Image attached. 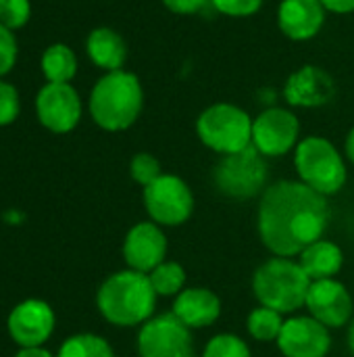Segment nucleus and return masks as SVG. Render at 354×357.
<instances>
[{"label": "nucleus", "instance_id": "obj_31", "mask_svg": "<svg viewBox=\"0 0 354 357\" xmlns=\"http://www.w3.org/2000/svg\"><path fill=\"white\" fill-rule=\"evenodd\" d=\"M165 6L177 15H194L211 4V0H163Z\"/></svg>", "mask_w": 354, "mask_h": 357}, {"label": "nucleus", "instance_id": "obj_27", "mask_svg": "<svg viewBox=\"0 0 354 357\" xmlns=\"http://www.w3.org/2000/svg\"><path fill=\"white\" fill-rule=\"evenodd\" d=\"M29 0H0V23L8 29L23 27L29 19Z\"/></svg>", "mask_w": 354, "mask_h": 357}, {"label": "nucleus", "instance_id": "obj_30", "mask_svg": "<svg viewBox=\"0 0 354 357\" xmlns=\"http://www.w3.org/2000/svg\"><path fill=\"white\" fill-rule=\"evenodd\" d=\"M17 61V40L8 27L0 23V75L8 73Z\"/></svg>", "mask_w": 354, "mask_h": 357}, {"label": "nucleus", "instance_id": "obj_3", "mask_svg": "<svg viewBox=\"0 0 354 357\" xmlns=\"http://www.w3.org/2000/svg\"><path fill=\"white\" fill-rule=\"evenodd\" d=\"M144 92L140 79L129 71H108L92 90L90 113L94 121L108 132L127 130L140 117Z\"/></svg>", "mask_w": 354, "mask_h": 357}, {"label": "nucleus", "instance_id": "obj_18", "mask_svg": "<svg viewBox=\"0 0 354 357\" xmlns=\"http://www.w3.org/2000/svg\"><path fill=\"white\" fill-rule=\"evenodd\" d=\"M171 314L188 328H207L221 316V301L209 289H184L175 297Z\"/></svg>", "mask_w": 354, "mask_h": 357}, {"label": "nucleus", "instance_id": "obj_6", "mask_svg": "<svg viewBox=\"0 0 354 357\" xmlns=\"http://www.w3.org/2000/svg\"><path fill=\"white\" fill-rule=\"evenodd\" d=\"M196 132L202 144L219 155H232L252 144L250 115L230 102H217L204 109L196 121Z\"/></svg>", "mask_w": 354, "mask_h": 357}, {"label": "nucleus", "instance_id": "obj_33", "mask_svg": "<svg viewBox=\"0 0 354 357\" xmlns=\"http://www.w3.org/2000/svg\"><path fill=\"white\" fill-rule=\"evenodd\" d=\"M15 357H52L42 347H21V351Z\"/></svg>", "mask_w": 354, "mask_h": 357}, {"label": "nucleus", "instance_id": "obj_22", "mask_svg": "<svg viewBox=\"0 0 354 357\" xmlns=\"http://www.w3.org/2000/svg\"><path fill=\"white\" fill-rule=\"evenodd\" d=\"M284 314L271 310V307H257L255 312H250L248 316V333L255 341L261 343H269V341H277L282 328H284Z\"/></svg>", "mask_w": 354, "mask_h": 357}, {"label": "nucleus", "instance_id": "obj_4", "mask_svg": "<svg viewBox=\"0 0 354 357\" xmlns=\"http://www.w3.org/2000/svg\"><path fill=\"white\" fill-rule=\"evenodd\" d=\"M311 278L303 266L290 257H273L265 261L252 278L255 297L263 307L280 314H294L307 303Z\"/></svg>", "mask_w": 354, "mask_h": 357}, {"label": "nucleus", "instance_id": "obj_24", "mask_svg": "<svg viewBox=\"0 0 354 357\" xmlns=\"http://www.w3.org/2000/svg\"><path fill=\"white\" fill-rule=\"evenodd\" d=\"M56 357H115V354L113 347L102 337L86 333V335L69 337L61 345Z\"/></svg>", "mask_w": 354, "mask_h": 357}, {"label": "nucleus", "instance_id": "obj_19", "mask_svg": "<svg viewBox=\"0 0 354 357\" xmlns=\"http://www.w3.org/2000/svg\"><path fill=\"white\" fill-rule=\"evenodd\" d=\"M298 264L303 266V270L307 272L311 282L328 280V278H336V274L342 270L344 255L336 243L321 238V241H315L313 245H309L300 253Z\"/></svg>", "mask_w": 354, "mask_h": 357}, {"label": "nucleus", "instance_id": "obj_25", "mask_svg": "<svg viewBox=\"0 0 354 357\" xmlns=\"http://www.w3.org/2000/svg\"><path fill=\"white\" fill-rule=\"evenodd\" d=\"M202 357H252L250 356V349L248 345L236 337V335H217L213 337L207 347H204V354Z\"/></svg>", "mask_w": 354, "mask_h": 357}, {"label": "nucleus", "instance_id": "obj_21", "mask_svg": "<svg viewBox=\"0 0 354 357\" xmlns=\"http://www.w3.org/2000/svg\"><path fill=\"white\" fill-rule=\"evenodd\" d=\"M42 71L50 84H67L77 71V59L65 44H52L42 56Z\"/></svg>", "mask_w": 354, "mask_h": 357}, {"label": "nucleus", "instance_id": "obj_13", "mask_svg": "<svg viewBox=\"0 0 354 357\" xmlns=\"http://www.w3.org/2000/svg\"><path fill=\"white\" fill-rule=\"evenodd\" d=\"M305 305L311 316L328 328H342L353 318V297L336 278L311 282Z\"/></svg>", "mask_w": 354, "mask_h": 357}, {"label": "nucleus", "instance_id": "obj_23", "mask_svg": "<svg viewBox=\"0 0 354 357\" xmlns=\"http://www.w3.org/2000/svg\"><path fill=\"white\" fill-rule=\"evenodd\" d=\"M148 278H150V284L156 295H161V297L175 295L177 297L186 284V270L177 261H163L148 274Z\"/></svg>", "mask_w": 354, "mask_h": 357}, {"label": "nucleus", "instance_id": "obj_29", "mask_svg": "<svg viewBox=\"0 0 354 357\" xmlns=\"http://www.w3.org/2000/svg\"><path fill=\"white\" fill-rule=\"evenodd\" d=\"M211 4L223 13V15H230V17H248V15H255L263 0H211Z\"/></svg>", "mask_w": 354, "mask_h": 357}, {"label": "nucleus", "instance_id": "obj_16", "mask_svg": "<svg viewBox=\"0 0 354 357\" xmlns=\"http://www.w3.org/2000/svg\"><path fill=\"white\" fill-rule=\"evenodd\" d=\"M284 94L294 107H319L336 94V84L328 71L307 65L290 75Z\"/></svg>", "mask_w": 354, "mask_h": 357}, {"label": "nucleus", "instance_id": "obj_8", "mask_svg": "<svg viewBox=\"0 0 354 357\" xmlns=\"http://www.w3.org/2000/svg\"><path fill=\"white\" fill-rule=\"evenodd\" d=\"M144 207L159 226H182L194 211L190 186L173 174H163L144 188Z\"/></svg>", "mask_w": 354, "mask_h": 357}, {"label": "nucleus", "instance_id": "obj_7", "mask_svg": "<svg viewBox=\"0 0 354 357\" xmlns=\"http://www.w3.org/2000/svg\"><path fill=\"white\" fill-rule=\"evenodd\" d=\"M213 178L225 197L244 201L267 188V163L265 157L250 144L240 153L223 155Z\"/></svg>", "mask_w": 354, "mask_h": 357}, {"label": "nucleus", "instance_id": "obj_35", "mask_svg": "<svg viewBox=\"0 0 354 357\" xmlns=\"http://www.w3.org/2000/svg\"><path fill=\"white\" fill-rule=\"evenodd\" d=\"M348 347H351V351L354 354V320L353 324H351V331H348Z\"/></svg>", "mask_w": 354, "mask_h": 357}, {"label": "nucleus", "instance_id": "obj_32", "mask_svg": "<svg viewBox=\"0 0 354 357\" xmlns=\"http://www.w3.org/2000/svg\"><path fill=\"white\" fill-rule=\"evenodd\" d=\"M321 4L328 8V10H334V13H353L354 10V0H321Z\"/></svg>", "mask_w": 354, "mask_h": 357}, {"label": "nucleus", "instance_id": "obj_26", "mask_svg": "<svg viewBox=\"0 0 354 357\" xmlns=\"http://www.w3.org/2000/svg\"><path fill=\"white\" fill-rule=\"evenodd\" d=\"M129 174H131V178H134L138 184H142L144 188H146L148 184H152L156 178L163 176L159 159L152 157V155H148V153H138V155L131 159V163H129Z\"/></svg>", "mask_w": 354, "mask_h": 357}, {"label": "nucleus", "instance_id": "obj_11", "mask_svg": "<svg viewBox=\"0 0 354 357\" xmlns=\"http://www.w3.org/2000/svg\"><path fill=\"white\" fill-rule=\"evenodd\" d=\"M38 119L54 134L71 132L81 117V100L69 84H46L35 98Z\"/></svg>", "mask_w": 354, "mask_h": 357}, {"label": "nucleus", "instance_id": "obj_34", "mask_svg": "<svg viewBox=\"0 0 354 357\" xmlns=\"http://www.w3.org/2000/svg\"><path fill=\"white\" fill-rule=\"evenodd\" d=\"M346 155L354 163V128L348 132V138H346Z\"/></svg>", "mask_w": 354, "mask_h": 357}, {"label": "nucleus", "instance_id": "obj_1", "mask_svg": "<svg viewBox=\"0 0 354 357\" xmlns=\"http://www.w3.org/2000/svg\"><path fill=\"white\" fill-rule=\"evenodd\" d=\"M330 220L323 195L305 182L282 180L263 190L259 203V234L263 245L277 257L300 255L321 241Z\"/></svg>", "mask_w": 354, "mask_h": 357}, {"label": "nucleus", "instance_id": "obj_10", "mask_svg": "<svg viewBox=\"0 0 354 357\" xmlns=\"http://www.w3.org/2000/svg\"><path fill=\"white\" fill-rule=\"evenodd\" d=\"M298 117L286 109H267L252 121V146L263 157H282L298 142Z\"/></svg>", "mask_w": 354, "mask_h": 357}, {"label": "nucleus", "instance_id": "obj_17", "mask_svg": "<svg viewBox=\"0 0 354 357\" xmlns=\"http://www.w3.org/2000/svg\"><path fill=\"white\" fill-rule=\"evenodd\" d=\"M325 21L321 0H284L277 10L280 29L290 40H309L319 33Z\"/></svg>", "mask_w": 354, "mask_h": 357}, {"label": "nucleus", "instance_id": "obj_15", "mask_svg": "<svg viewBox=\"0 0 354 357\" xmlns=\"http://www.w3.org/2000/svg\"><path fill=\"white\" fill-rule=\"evenodd\" d=\"M8 333L21 347H40L54 331V314L46 301H21L8 316Z\"/></svg>", "mask_w": 354, "mask_h": 357}, {"label": "nucleus", "instance_id": "obj_9", "mask_svg": "<svg viewBox=\"0 0 354 357\" xmlns=\"http://www.w3.org/2000/svg\"><path fill=\"white\" fill-rule=\"evenodd\" d=\"M140 357H196L192 333L173 314L150 318L138 335Z\"/></svg>", "mask_w": 354, "mask_h": 357}, {"label": "nucleus", "instance_id": "obj_20", "mask_svg": "<svg viewBox=\"0 0 354 357\" xmlns=\"http://www.w3.org/2000/svg\"><path fill=\"white\" fill-rule=\"evenodd\" d=\"M86 48H88L90 59L100 69H106V71H119L125 63V56H127V48H125L123 38L108 27L94 29L88 36Z\"/></svg>", "mask_w": 354, "mask_h": 357}, {"label": "nucleus", "instance_id": "obj_28", "mask_svg": "<svg viewBox=\"0 0 354 357\" xmlns=\"http://www.w3.org/2000/svg\"><path fill=\"white\" fill-rule=\"evenodd\" d=\"M19 115V94L17 90L0 79V126H8Z\"/></svg>", "mask_w": 354, "mask_h": 357}, {"label": "nucleus", "instance_id": "obj_5", "mask_svg": "<svg viewBox=\"0 0 354 357\" xmlns=\"http://www.w3.org/2000/svg\"><path fill=\"white\" fill-rule=\"evenodd\" d=\"M294 165L305 182L315 192L330 197L346 184V165L338 149L321 136H309L296 144Z\"/></svg>", "mask_w": 354, "mask_h": 357}, {"label": "nucleus", "instance_id": "obj_2", "mask_svg": "<svg viewBox=\"0 0 354 357\" xmlns=\"http://www.w3.org/2000/svg\"><path fill=\"white\" fill-rule=\"evenodd\" d=\"M156 293L148 274L136 270H123L108 276L96 295V305L104 320L115 326H138L152 318L156 305Z\"/></svg>", "mask_w": 354, "mask_h": 357}, {"label": "nucleus", "instance_id": "obj_12", "mask_svg": "<svg viewBox=\"0 0 354 357\" xmlns=\"http://www.w3.org/2000/svg\"><path fill=\"white\" fill-rule=\"evenodd\" d=\"M277 347L286 357H325L332 347L330 328L313 316H298L284 322Z\"/></svg>", "mask_w": 354, "mask_h": 357}, {"label": "nucleus", "instance_id": "obj_14", "mask_svg": "<svg viewBox=\"0 0 354 357\" xmlns=\"http://www.w3.org/2000/svg\"><path fill=\"white\" fill-rule=\"evenodd\" d=\"M123 257L129 270L150 274L167 257V236L154 222L136 224L123 243Z\"/></svg>", "mask_w": 354, "mask_h": 357}]
</instances>
